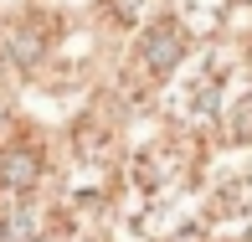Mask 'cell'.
I'll use <instances>...</instances> for the list:
<instances>
[{
    "label": "cell",
    "mask_w": 252,
    "mask_h": 242,
    "mask_svg": "<svg viewBox=\"0 0 252 242\" xmlns=\"http://www.w3.org/2000/svg\"><path fill=\"white\" fill-rule=\"evenodd\" d=\"M186 57V26L180 21H150L139 36V62L150 77H170Z\"/></svg>",
    "instance_id": "1"
},
{
    "label": "cell",
    "mask_w": 252,
    "mask_h": 242,
    "mask_svg": "<svg viewBox=\"0 0 252 242\" xmlns=\"http://www.w3.org/2000/svg\"><path fill=\"white\" fill-rule=\"evenodd\" d=\"M41 180V149L31 144V139H16V144H5L0 149V191H31Z\"/></svg>",
    "instance_id": "2"
},
{
    "label": "cell",
    "mask_w": 252,
    "mask_h": 242,
    "mask_svg": "<svg viewBox=\"0 0 252 242\" xmlns=\"http://www.w3.org/2000/svg\"><path fill=\"white\" fill-rule=\"evenodd\" d=\"M216 72H226V67L221 62H206L201 72L180 88V98H175V113H180V119H206V113L216 108Z\"/></svg>",
    "instance_id": "3"
},
{
    "label": "cell",
    "mask_w": 252,
    "mask_h": 242,
    "mask_svg": "<svg viewBox=\"0 0 252 242\" xmlns=\"http://www.w3.org/2000/svg\"><path fill=\"white\" fill-rule=\"evenodd\" d=\"M180 170V160H175V149L170 144H155V149H144L139 160H134V186H144V191H159L170 175Z\"/></svg>",
    "instance_id": "4"
},
{
    "label": "cell",
    "mask_w": 252,
    "mask_h": 242,
    "mask_svg": "<svg viewBox=\"0 0 252 242\" xmlns=\"http://www.w3.org/2000/svg\"><path fill=\"white\" fill-rule=\"evenodd\" d=\"M206 211L216 216V222H226V216H252V175L242 180H226L221 191L206 201Z\"/></svg>",
    "instance_id": "5"
},
{
    "label": "cell",
    "mask_w": 252,
    "mask_h": 242,
    "mask_svg": "<svg viewBox=\"0 0 252 242\" xmlns=\"http://www.w3.org/2000/svg\"><path fill=\"white\" fill-rule=\"evenodd\" d=\"M41 222L31 206H0V242H36Z\"/></svg>",
    "instance_id": "6"
},
{
    "label": "cell",
    "mask_w": 252,
    "mask_h": 242,
    "mask_svg": "<svg viewBox=\"0 0 252 242\" xmlns=\"http://www.w3.org/2000/svg\"><path fill=\"white\" fill-rule=\"evenodd\" d=\"M226 139H232V144H247L252 139V98L232 113V134H226Z\"/></svg>",
    "instance_id": "7"
},
{
    "label": "cell",
    "mask_w": 252,
    "mask_h": 242,
    "mask_svg": "<svg viewBox=\"0 0 252 242\" xmlns=\"http://www.w3.org/2000/svg\"><path fill=\"white\" fill-rule=\"evenodd\" d=\"M139 10H144V0H108V16L119 21V26H134Z\"/></svg>",
    "instance_id": "8"
},
{
    "label": "cell",
    "mask_w": 252,
    "mask_h": 242,
    "mask_svg": "<svg viewBox=\"0 0 252 242\" xmlns=\"http://www.w3.org/2000/svg\"><path fill=\"white\" fill-rule=\"evenodd\" d=\"M175 242H201V232H180V237H175Z\"/></svg>",
    "instance_id": "9"
}]
</instances>
